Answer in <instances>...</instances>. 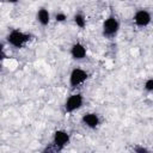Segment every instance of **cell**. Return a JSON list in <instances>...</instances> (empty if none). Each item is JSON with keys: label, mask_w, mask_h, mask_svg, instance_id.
<instances>
[{"label": "cell", "mask_w": 153, "mask_h": 153, "mask_svg": "<svg viewBox=\"0 0 153 153\" xmlns=\"http://www.w3.org/2000/svg\"><path fill=\"white\" fill-rule=\"evenodd\" d=\"M6 38H7V43L10 45H12L13 48L19 49V48L25 47L30 42L31 35L26 33V32H24V31H22L19 29H13V30H11L8 32Z\"/></svg>", "instance_id": "obj_1"}, {"label": "cell", "mask_w": 153, "mask_h": 153, "mask_svg": "<svg viewBox=\"0 0 153 153\" xmlns=\"http://www.w3.org/2000/svg\"><path fill=\"white\" fill-rule=\"evenodd\" d=\"M120 30V22L115 16H109L104 19L102 24V33L106 38H112L117 35Z\"/></svg>", "instance_id": "obj_2"}, {"label": "cell", "mask_w": 153, "mask_h": 153, "mask_svg": "<svg viewBox=\"0 0 153 153\" xmlns=\"http://www.w3.org/2000/svg\"><path fill=\"white\" fill-rule=\"evenodd\" d=\"M87 79H88V73L85 69H82V68L75 67L69 73V79H68L69 86L72 88H75L79 85H82Z\"/></svg>", "instance_id": "obj_3"}, {"label": "cell", "mask_w": 153, "mask_h": 153, "mask_svg": "<svg viewBox=\"0 0 153 153\" xmlns=\"http://www.w3.org/2000/svg\"><path fill=\"white\" fill-rule=\"evenodd\" d=\"M82 104H84V97L80 93H73L65 102V111L67 114H72L79 110L82 106Z\"/></svg>", "instance_id": "obj_4"}, {"label": "cell", "mask_w": 153, "mask_h": 153, "mask_svg": "<svg viewBox=\"0 0 153 153\" xmlns=\"http://www.w3.org/2000/svg\"><path fill=\"white\" fill-rule=\"evenodd\" d=\"M133 22H134L135 25L139 26V27H146V26H148V25L151 24V22H152V16H151V13H149L147 10L140 8V10H137V11L134 13Z\"/></svg>", "instance_id": "obj_5"}, {"label": "cell", "mask_w": 153, "mask_h": 153, "mask_svg": "<svg viewBox=\"0 0 153 153\" xmlns=\"http://www.w3.org/2000/svg\"><path fill=\"white\" fill-rule=\"evenodd\" d=\"M71 141V136L68 134V131L63 130V129H57L54 131L53 134V143L59 148V149H63Z\"/></svg>", "instance_id": "obj_6"}, {"label": "cell", "mask_w": 153, "mask_h": 153, "mask_svg": "<svg viewBox=\"0 0 153 153\" xmlns=\"http://www.w3.org/2000/svg\"><path fill=\"white\" fill-rule=\"evenodd\" d=\"M81 122L85 127H87L90 129H96L100 123V118H99L98 114H96V112H86L82 115Z\"/></svg>", "instance_id": "obj_7"}, {"label": "cell", "mask_w": 153, "mask_h": 153, "mask_svg": "<svg viewBox=\"0 0 153 153\" xmlns=\"http://www.w3.org/2000/svg\"><path fill=\"white\" fill-rule=\"evenodd\" d=\"M86 54H87V50H86V47L80 43V42H76L74 43L72 47H71V56L76 60V61H80V60H84L86 57Z\"/></svg>", "instance_id": "obj_8"}, {"label": "cell", "mask_w": 153, "mask_h": 153, "mask_svg": "<svg viewBox=\"0 0 153 153\" xmlns=\"http://www.w3.org/2000/svg\"><path fill=\"white\" fill-rule=\"evenodd\" d=\"M36 19L42 26H47L50 23V13L47 8L41 7L36 13Z\"/></svg>", "instance_id": "obj_9"}, {"label": "cell", "mask_w": 153, "mask_h": 153, "mask_svg": "<svg viewBox=\"0 0 153 153\" xmlns=\"http://www.w3.org/2000/svg\"><path fill=\"white\" fill-rule=\"evenodd\" d=\"M73 20H74V24H75L78 27H80V29H84V27L86 26V17H85L84 13H81V12L75 13L74 17H73Z\"/></svg>", "instance_id": "obj_10"}, {"label": "cell", "mask_w": 153, "mask_h": 153, "mask_svg": "<svg viewBox=\"0 0 153 153\" xmlns=\"http://www.w3.org/2000/svg\"><path fill=\"white\" fill-rule=\"evenodd\" d=\"M61 149H59L54 143L53 145H49V146H47L45 148H44V151H43V153H59Z\"/></svg>", "instance_id": "obj_11"}, {"label": "cell", "mask_w": 153, "mask_h": 153, "mask_svg": "<svg viewBox=\"0 0 153 153\" xmlns=\"http://www.w3.org/2000/svg\"><path fill=\"white\" fill-rule=\"evenodd\" d=\"M143 87H145L146 91H148V92H153V78L147 79V80L145 81V84H143Z\"/></svg>", "instance_id": "obj_12"}, {"label": "cell", "mask_w": 153, "mask_h": 153, "mask_svg": "<svg viewBox=\"0 0 153 153\" xmlns=\"http://www.w3.org/2000/svg\"><path fill=\"white\" fill-rule=\"evenodd\" d=\"M54 18H55V20H56L57 23H62V22H65V20L67 19V14L63 13V12H57Z\"/></svg>", "instance_id": "obj_13"}, {"label": "cell", "mask_w": 153, "mask_h": 153, "mask_svg": "<svg viewBox=\"0 0 153 153\" xmlns=\"http://www.w3.org/2000/svg\"><path fill=\"white\" fill-rule=\"evenodd\" d=\"M134 152L135 153H151L146 147H143L142 145H136L134 147Z\"/></svg>", "instance_id": "obj_14"}]
</instances>
